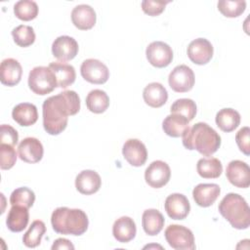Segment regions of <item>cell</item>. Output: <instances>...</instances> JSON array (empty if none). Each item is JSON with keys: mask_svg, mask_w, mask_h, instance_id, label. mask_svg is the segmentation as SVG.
I'll return each instance as SVG.
<instances>
[{"mask_svg": "<svg viewBox=\"0 0 250 250\" xmlns=\"http://www.w3.org/2000/svg\"><path fill=\"white\" fill-rule=\"evenodd\" d=\"M80 109L78 94L66 90L49 97L42 104L43 126L50 135L61 134L67 126L68 116L75 115Z\"/></svg>", "mask_w": 250, "mask_h": 250, "instance_id": "cell-1", "label": "cell"}, {"mask_svg": "<svg viewBox=\"0 0 250 250\" xmlns=\"http://www.w3.org/2000/svg\"><path fill=\"white\" fill-rule=\"evenodd\" d=\"M183 145L187 149H195L204 156H211L219 149L221 137L207 123L198 122L188 127L183 135Z\"/></svg>", "mask_w": 250, "mask_h": 250, "instance_id": "cell-2", "label": "cell"}, {"mask_svg": "<svg viewBox=\"0 0 250 250\" xmlns=\"http://www.w3.org/2000/svg\"><path fill=\"white\" fill-rule=\"evenodd\" d=\"M51 223L56 232L71 235L83 234L89 226L88 217L83 210L68 207L55 209L51 216Z\"/></svg>", "mask_w": 250, "mask_h": 250, "instance_id": "cell-3", "label": "cell"}, {"mask_svg": "<svg viewBox=\"0 0 250 250\" xmlns=\"http://www.w3.org/2000/svg\"><path fill=\"white\" fill-rule=\"evenodd\" d=\"M220 214L236 229H245L250 226V208L246 200L238 193H228L219 204Z\"/></svg>", "mask_w": 250, "mask_h": 250, "instance_id": "cell-4", "label": "cell"}, {"mask_svg": "<svg viewBox=\"0 0 250 250\" xmlns=\"http://www.w3.org/2000/svg\"><path fill=\"white\" fill-rule=\"evenodd\" d=\"M29 89L36 95L50 94L58 87L56 76L49 66H35L28 75Z\"/></svg>", "mask_w": 250, "mask_h": 250, "instance_id": "cell-5", "label": "cell"}, {"mask_svg": "<svg viewBox=\"0 0 250 250\" xmlns=\"http://www.w3.org/2000/svg\"><path fill=\"white\" fill-rule=\"evenodd\" d=\"M165 239L168 244L176 250L195 249L194 236L192 231L180 225H170L164 231Z\"/></svg>", "mask_w": 250, "mask_h": 250, "instance_id": "cell-6", "label": "cell"}, {"mask_svg": "<svg viewBox=\"0 0 250 250\" xmlns=\"http://www.w3.org/2000/svg\"><path fill=\"white\" fill-rule=\"evenodd\" d=\"M194 82V73L192 69L186 64H180L174 67L168 77L170 88L177 93H186L190 91Z\"/></svg>", "mask_w": 250, "mask_h": 250, "instance_id": "cell-7", "label": "cell"}, {"mask_svg": "<svg viewBox=\"0 0 250 250\" xmlns=\"http://www.w3.org/2000/svg\"><path fill=\"white\" fill-rule=\"evenodd\" d=\"M146 56L148 62L158 68L168 66L173 61V50L165 42L153 41L146 47Z\"/></svg>", "mask_w": 250, "mask_h": 250, "instance_id": "cell-8", "label": "cell"}, {"mask_svg": "<svg viewBox=\"0 0 250 250\" xmlns=\"http://www.w3.org/2000/svg\"><path fill=\"white\" fill-rule=\"evenodd\" d=\"M80 72L82 77L92 84H104L109 78L107 66L96 59L85 60L80 66Z\"/></svg>", "mask_w": 250, "mask_h": 250, "instance_id": "cell-9", "label": "cell"}, {"mask_svg": "<svg viewBox=\"0 0 250 250\" xmlns=\"http://www.w3.org/2000/svg\"><path fill=\"white\" fill-rule=\"evenodd\" d=\"M170 177V167L162 160H155L151 162L145 171V180L146 184L154 188L164 187L169 182Z\"/></svg>", "mask_w": 250, "mask_h": 250, "instance_id": "cell-10", "label": "cell"}, {"mask_svg": "<svg viewBox=\"0 0 250 250\" xmlns=\"http://www.w3.org/2000/svg\"><path fill=\"white\" fill-rule=\"evenodd\" d=\"M226 176L229 182L236 188H246L250 186V168L244 161H230L227 166Z\"/></svg>", "mask_w": 250, "mask_h": 250, "instance_id": "cell-11", "label": "cell"}, {"mask_svg": "<svg viewBox=\"0 0 250 250\" xmlns=\"http://www.w3.org/2000/svg\"><path fill=\"white\" fill-rule=\"evenodd\" d=\"M188 56L195 64H206L213 57L214 49L210 41L205 38H196L192 40L188 47Z\"/></svg>", "mask_w": 250, "mask_h": 250, "instance_id": "cell-12", "label": "cell"}, {"mask_svg": "<svg viewBox=\"0 0 250 250\" xmlns=\"http://www.w3.org/2000/svg\"><path fill=\"white\" fill-rule=\"evenodd\" d=\"M164 208L171 219L184 220L190 211V204L186 195L182 193H172L165 199Z\"/></svg>", "mask_w": 250, "mask_h": 250, "instance_id": "cell-13", "label": "cell"}, {"mask_svg": "<svg viewBox=\"0 0 250 250\" xmlns=\"http://www.w3.org/2000/svg\"><path fill=\"white\" fill-rule=\"evenodd\" d=\"M122 154L125 160L135 167L144 165L147 159L146 147L144 143L138 139L127 140L123 145Z\"/></svg>", "mask_w": 250, "mask_h": 250, "instance_id": "cell-14", "label": "cell"}, {"mask_svg": "<svg viewBox=\"0 0 250 250\" xmlns=\"http://www.w3.org/2000/svg\"><path fill=\"white\" fill-rule=\"evenodd\" d=\"M79 47L76 40L67 35H62L55 39L52 44L53 56L61 62H67L74 59Z\"/></svg>", "mask_w": 250, "mask_h": 250, "instance_id": "cell-15", "label": "cell"}, {"mask_svg": "<svg viewBox=\"0 0 250 250\" xmlns=\"http://www.w3.org/2000/svg\"><path fill=\"white\" fill-rule=\"evenodd\" d=\"M18 153L21 160L24 162L37 163L43 157L44 148L38 139L33 137H27L19 144Z\"/></svg>", "mask_w": 250, "mask_h": 250, "instance_id": "cell-16", "label": "cell"}, {"mask_svg": "<svg viewBox=\"0 0 250 250\" xmlns=\"http://www.w3.org/2000/svg\"><path fill=\"white\" fill-rule=\"evenodd\" d=\"M22 75L21 63L13 59L8 58L2 61L0 65V81L3 85L13 87L20 83Z\"/></svg>", "mask_w": 250, "mask_h": 250, "instance_id": "cell-17", "label": "cell"}, {"mask_svg": "<svg viewBox=\"0 0 250 250\" xmlns=\"http://www.w3.org/2000/svg\"><path fill=\"white\" fill-rule=\"evenodd\" d=\"M102 186L100 175L93 170H83L75 178L76 189L85 195L97 192Z\"/></svg>", "mask_w": 250, "mask_h": 250, "instance_id": "cell-18", "label": "cell"}, {"mask_svg": "<svg viewBox=\"0 0 250 250\" xmlns=\"http://www.w3.org/2000/svg\"><path fill=\"white\" fill-rule=\"evenodd\" d=\"M95 10L86 4L77 5L71 11V21L75 27L80 30L91 29L96 23Z\"/></svg>", "mask_w": 250, "mask_h": 250, "instance_id": "cell-19", "label": "cell"}, {"mask_svg": "<svg viewBox=\"0 0 250 250\" xmlns=\"http://www.w3.org/2000/svg\"><path fill=\"white\" fill-rule=\"evenodd\" d=\"M221 188L217 184H199L192 190V197L200 207L211 206L219 197Z\"/></svg>", "mask_w": 250, "mask_h": 250, "instance_id": "cell-20", "label": "cell"}, {"mask_svg": "<svg viewBox=\"0 0 250 250\" xmlns=\"http://www.w3.org/2000/svg\"><path fill=\"white\" fill-rule=\"evenodd\" d=\"M143 98L148 106L157 108L166 104L168 100V92L161 83L151 82L145 87Z\"/></svg>", "mask_w": 250, "mask_h": 250, "instance_id": "cell-21", "label": "cell"}, {"mask_svg": "<svg viewBox=\"0 0 250 250\" xmlns=\"http://www.w3.org/2000/svg\"><path fill=\"white\" fill-rule=\"evenodd\" d=\"M137 232V228L134 220L127 216L118 218L112 226V234L114 238L121 243L131 241Z\"/></svg>", "mask_w": 250, "mask_h": 250, "instance_id": "cell-22", "label": "cell"}, {"mask_svg": "<svg viewBox=\"0 0 250 250\" xmlns=\"http://www.w3.org/2000/svg\"><path fill=\"white\" fill-rule=\"evenodd\" d=\"M28 221V208L21 205H13L8 213L6 224L11 231L20 232L27 227Z\"/></svg>", "mask_w": 250, "mask_h": 250, "instance_id": "cell-23", "label": "cell"}, {"mask_svg": "<svg viewBox=\"0 0 250 250\" xmlns=\"http://www.w3.org/2000/svg\"><path fill=\"white\" fill-rule=\"evenodd\" d=\"M12 117L21 126H31L38 119L37 107L33 104L21 103L13 108Z\"/></svg>", "mask_w": 250, "mask_h": 250, "instance_id": "cell-24", "label": "cell"}, {"mask_svg": "<svg viewBox=\"0 0 250 250\" xmlns=\"http://www.w3.org/2000/svg\"><path fill=\"white\" fill-rule=\"evenodd\" d=\"M189 121L177 113H171L165 117L162 122V129L164 133L173 138L183 137L188 130Z\"/></svg>", "mask_w": 250, "mask_h": 250, "instance_id": "cell-25", "label": "cell"}, {"mask_svg": "<svg viewBox=\"0 0 250 250\" xmlns=\"http://www.w3.org/2000/svg\"><path fill=\"white\" fill-rule=\"evenodd\" d=\"M164 217L157 209H146L142 216V226L148 235L158 234L164 227Z\"/></svg>", "mask_w": 250, "mask_h": 250, "instance_id": "cell-26", "label": "cell"}, {"mask_svg": "<svg viewBox=\"0 0 250 250\" xmlns=\"http://www.w3.org/2000/svg\"><path fill=\"white\" fill-rule=\"evenodd\" d=\"M49 67L52 69L56 76L58 87L67 88L74 83L76 73L74 67L71 64L60 62H53L49 64Z\"/></svg>", "mask_w": 250, "mask_h": 250, "instance_id": "cell-27", "label": "cell"}, {"mask_svg": "<svg viewBox=\"0 0 250 250\" xmlns=\"http://www.w3.org/2000/svg\"><path fill=\"white\" fill-rule=\"evenodd\" d=\"M215 121L222 131L229 133L240 124V114L233 108H223L217 112Z\"/></svg>", "mask_w": 250, "mask_h": 250, "instance_id": "cell-28", "label": "cell"}, {"mask_svg": "<svg viewBox=\"0 0 250 250\" xmlns=\"http://www.w3.org/2000/svg\"><path fill=\"white\" fill-rule=\"evenodd\" d=\"M196 170L200 177L204 179L219 178L223 172V165L218 158H200L196 164Z\"/></svg>", "mask_w": 250, "mask_h": 250, "instance_id": "cell-29", "label": "cell"}, {"mask_svg": "<svg viewBox=\"0 0 250 250\" xmlns=\"http://www.w3.org/2000/svg\"><path fill=\"white\" fill-rule=\"evenodd\" d=\"M87 108L94 113H103L109 106V98L107 94L100 89H95L89 92L86 97Z\"/></svg>", "mask_w": 250, "mask_h": 250, "instance_id": "cell-30", "label": "cell"}, {"mask_svg": "<svg viewBox=\"0 0 250 250\" xmlns=\"http://www.w3.org/2000/svg\"><path fill=\"white\" fill-rule=\"evenodd\" d=\"M45 232V224L40 220H35L31 223L28 230L23 234L22 242L28 248H35L40 244Z\"/></svg>", "mask_w": 250, "mask_h": 250, "instance_id": "cell-31", "label": "cell"}, {"mask_svg": "<svg viewBox=\"0 0 250 250\" xmlns=\"http://www.w3.org/2000/svg\"><path fill=\"white\" fill-rule=\"evenodd\" d=\"M15 16L24 21L34 20L38 15V6L31 0H21L14 5Z\"/></svg>", "mask_w": 250, "mask_h": 250, "instance_id": "cell-32", "label": "cell"}, {"mask_svg": "<svg viewBox=\"0 0 250 250\" xmlns=\"http://www.w3.org/2000/svg\"><path fill=\"white\" fill-rule=\"evenodd\" d=\"M196 104L191 99H178L176 100L171 107V113H177L186 117L188 121H191L196 115Z\"/></svg>", "mask_w": 250, "mask_h": 250, "instance_id": "cell-33", "label": "cell"}, {"mask_svg": "<svg viewBox=\"0 0 250 250\" xmlns=\"http://www.w3.org/2000/svg\"><path fill=\"white\" fill-rule=\"evenodd\" d=\"M12 36L15 43L20 47H28L35 41L34 29L25 24H21L12 30Z\"/></svg>", "mask_w": 250, "mask_h": 250, "instance_id": "cell-34", "label": "cell"}, {"mask_svg": "<svg viewBox=\"0 0 250 250\" xmlns=\"http://www.w3.org/2000/svg\"><path fill=\"white\" fill-rule=\"evenodd\" d=\"M35 201V193L26 187L16 188L10 196L11 205H21L30 208Z\"/></svg>", "mask_w": 250, "mask_h": 250, "instance_id": "cell-35", "label": "cell"}, {"mask_svg": "<svg viewBox=\"0 0 250 250\" xmlns=\"http://www.w3.org/2000/svg\"><path fill=\"white\" fill-rule=\"evenodd\" d=\"M246 9L244 0H220L218 2V10L227 18L239 17Z\"/></svg>", "mask_w": 250, "mask_h": 250, "instance_id": "cell-36", "label": "cell"}, {"mask_svg": "<svg viewBox=\"0 0 250 250\" xmlns=\"http://www.w3.org/2000/svg\"><path fill=\"white\" fill-rule=\"evenodd\" d=\"M17 161V153L13 146L0 145V167L2 170L11 169Z\"/></svg>", "mask_w": 250, "mask_h": 250, "instance_id": "cell-37", "label": "cell"}, {"mask_svg": "<svg viewBox=\"0 0 250 250\" xmlns=\"http://www.w3.org/2000/svg\"><path fill=\"white\" fill-rule=\"evenodd\" d=\"M235 142L242 153L245 155L250 154V129L245 126L242 127L235 135Z\"/></svg>", "mask_w": 250, "mask_h": 250, "instance_id": "cell-38", "label": "cell"}, {"mask_svg": "<svg viewBox=\"0 0 250 250\" xmlns=\"http://www.w3.org/2000/svg\"><path fill=\"white\" fill-rule=\"evenodd\" d=\"M170 3V1H151V0H144L142 1V10L144 13H146L148 16L156 17L160 15L164 9L165 6Z\"/></svg>", "mask_w": 250, "mask_h": 250, "instance_id": "cell-39", "label": "cell"}, {"mask_svg": "<svg viewBox=\"0 0 250 250\" xmlns=\"http://www.w3.org/2000/svg\"><path fill=\"white\" fill-rule=\"evenodd\" d=\"M19 141V134L15 128L10 125L2 124L0 128V142L15 146Z\"/></svg>", "mask_w": 250, "mask_h": 250, "instance_id": "cell-40", "label": "cell"}, {"mask_svg": "<svg viewBox=\"0 0 250 250\" xmlns=\"http://www.w3.org/2000/svg\"><path fill=\"white\" fill-rule=\"evenodd\" d=\"M52 250H61V249H74V245L70 240L66 238H58L54 241L52 245Z\"/></svg>", "mask_w": 250, "mask_h": 250, "instance_id": "cell-41", "label": "cell"}]
</instances>
